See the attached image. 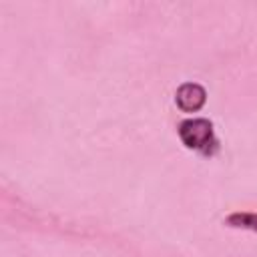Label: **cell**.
<instances>
[{"label": "cell", "instance_id": "1", "mask_svg": "<svg viewBox=\"0 0 257 257\" xmlns=\"http://www.w3.org/2000/svg\"><path fill=\"white\" fill-rule=\"evenodd\" d=\"M177 135L185 149L195 151L203 157H213L219 151L215 126L209 118H185L179 122Z\"/></svg>", "mask_w": 257, "mask_h": 257}, {"label": "cell", "instance_id": "2", "mask_svg": "<svg viewBox=\"0 0 257 257\" xmlns=\"http://www.w3.org/2000/svg\"><path fill=\"white\" fill-rule=\"evenodd\" d=\"M207 102V90L199 82H183L175 90V104L183 112H199Z\"/></svg>", "mask_w": 257, "mask_h": 257}, {"label": "cell", "instance_id": "3", "mask_svg": "<svg viewBox=\"0 0 257 257\" xmlns=\"http://www.w3.org/2000/svg\"><path fill=\"white\" fill-rule=\"evenodd\" d=\"M223 223L231 229H245V231H255L257 233V213H251V211L229 213Z\"/></svg>", "mask_w": 257, "mask_h": 257}]
</instances>
